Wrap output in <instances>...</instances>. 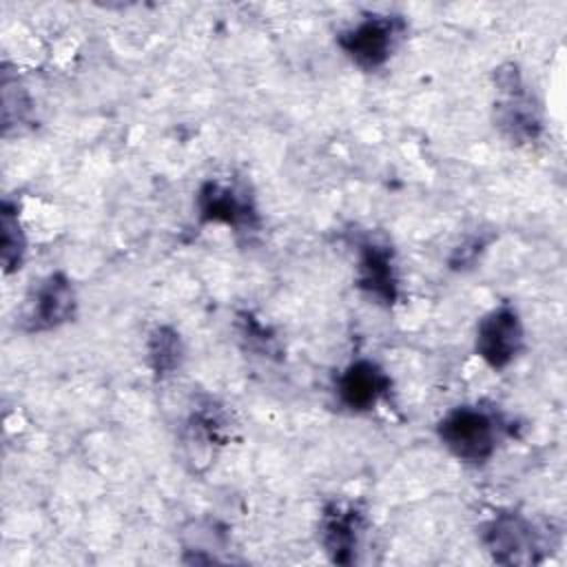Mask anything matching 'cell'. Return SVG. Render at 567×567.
<instances>
[{
	"instance_id": "7c38bea8",
	"label": "cell",
	"mask_w": 567,
	"mask_h": 567,
	"mask_svg": "<svg viewBox=\"0 0 567 567\" xmlns=\"http://www.w3.org/2000/svg\"><path fill=\"white\" fill-rule=\"evenodd\" d=\"M0 233H2V241H0L2 268H4V272H11V270L20 268L24 252H27V237H24V230L20 224V215H18L16 204H11V202H2Z\"/></svg>"
},
{
	"instance_id": "8992f818",
	"label": "cell",
	"mask_w": 567,
	"mask_h": 567,
	"mask_svg": "<svg viewBox=\"0 0 567 567\" xmlns=\"http://www.w3.org/2000/svg\"><path fill=\"white\" fill-rule=\"evenodd\" d=\"M78 297L73 281L64 272L44 277L22 310V328L27 332H44L66 323L75 315Z\"/></svg>"
},
{
	"instance_id": "8fae6325",
	"label": "cell",
	"mask_w": 567,
	"mask_h": 567,
	"mask_svg": "<svg viewBox=\"0 0 567 567\" xmlns=\"http://www.w3.org/2000/svg\"><path fill=\"white\" fill-rule=\"evenodd\" d=\"M146 357H148V365L157 379L171 377L182 365V357H184V346H182L179 332L171 326H157L148 334Z\"/></svg>"
},
{
	"instance_id": "5b68a950",
	"label": "cell",
	"mask_w": 567,
	"mask_h": 567,
	"mask_svg": "<svg viewBox=\"0 0 567 567\" xmlns=\"http://www.w3.org/2000/svg\"><path fill=\"white\" fill-rule=\"evenodd\" d=\"M525 348V330L514 306L501 303L492 308L476 326L474 350L492 368L505 370Z\"/></svg>"
},
{
	"instance_id": "9c48e42d",
	"label": "cell",
	"mask_w": 567,
	"mask_h": 567,
	"mask_svg": "<svg viewBox=\"0 0 567 567\" xmlns=\"http://www.w3.org/2000/svg\"><path fill=\"white\" fill-rule=\"evenodd\" d=\"M390 390L388 372L372 359H357L348 363L337 381L334 392L339 403L350 412H370Z\"/></svg>"
},
{
	"instance_id": "6da1fadb",
	"label": "cell",
	"mask_w": 567,
	"mask_h": 567,
	"mask_svg": "<svg viewBox=\"0 0 567 567\" xmlns=\"http://www.w3.org/2000/svg\"><path fill=\"white\" fill-rule=\"evenodd\" d=\"M501 421L496 412L481 405H458L436 423V436L443 447L470 465L487 463L501 441Z\"/></svg>"
},
{
	"instance_id": "3957f363",
	"label": "cell",
	"mask_w": 567,
	"mask_h": 567,
	"mask_svg": "<svg viewBox=\"0 0 567 567\" xmlns=\"http://www.w3.org/2000/svg\"><path fill=\"white\" fill-rule=\"evenodd\" d=\"M494 80L498 91V100L494 104V122L498 131L516 144L536 140L543 131L540 106L527 91L516 64L498 66Z\"/></svg>"
},
{
	"instance_id": "ba28073f",
	"label": "cell",
	"mask_w": 567,
	"mask_h": 567,
	"mask_svg": "<svg viewBox=\"0 0 567 567\" xmlns=\"http://www.w3.org/2000/svg\"><path fill=\"white\" fill-rule=\"evenodd\" d=\"M361 534H363V512L354 503L332 501L323 507L321 523H319V538L332 563H339V565L354 563Z\"/></svg>"
},
{
	"instance_id": "7a4b0ae2",
	"label": "cell",
	"mask_w": 567,
	"mask_h": 567,
	"mask_svg": "<svg viewBox=\"0 0 567 567\" xmlns=\"http://www.w3.org/2000/svg\"><path fill=\"white\" fill-rule=\"evenodd\" d=\"M405 33V20L394 13H368L337 33L339 49L361 71H377L388 64Z\"/></svg>"
},
{
	"instance_id": "30bf717a",
	"label": "cell",
	"mask_w": 567,
	"mask_h": 567,
	"mask_svg": "<svg viewBox=\"0 0 567 567\" xmlns=\"http://www.w3.org/2000/svg\"><path fill=\"white\" fill-rule=\"evenodd\" d=\"M357 286L377 303L392 306L396 301L399 279L390 246L374 239L359 241Z\"/></svg>"
},
{
	"instance_id": "277c9868",
	"label": "cell",
	"mask_w": 567,
	"mask_h": 567,
	"mask_svg": "<svg viewBox=\"0 0 567 567\" xmlns=\"http://www.w3.org/2000/svg\"><path fill=\"white\" fill-rule=\"evenodd\" d=\"M483 543L501 565H536L545 558L543 532L523 514L503 512L485 523Z\"/></svg>"
},
{
	"instance_id": "52a82bcc",
	"label": "cell",
	"mask_w": 567,
	"mask_h": 567,
	"mask_svg": "<svg viewBox=\"0 0 567 567\" xmlns=\"http://www.w3.org/2000/svg\"><path fill=\"white\" fill-rule=\"evenodd\" d=\"M197 213L202 221L224 224L235 230H252L259 221L257 208L248 193L217 179H208L199 186Z\"/></svg>"
},
{
	"instance_id": "4fadbf2b",
	"label": "cell",
	"mask_w": 567,
	"mask_h": 567,
	"mask_svg": "<svg viewBox=\"0 0 567 567\" xmlns=\"http://www.w3.org/2000/svg\"><path fill=\"white\" fill-rule=\"evenodd\" d=\"M487 241L481 237H470L465 244H461L454 255L450 257V266L452 268H465L470 264H474L478 259V255L485 250Z\"/></svg>"
}]
</instances>
